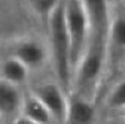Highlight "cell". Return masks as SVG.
<instances>
[{"mask_svg": "<svg viewBox=\"0 0 125 124\" xmlns=\"http://www.w3.org/2000/svg\"><path fill=\"white\" fill-rule=\"evenodd\" d=\"M106 67V40L89 39L86 50L72 75L74 94L94 102Z\"/></svg>", "mask_w": 125, "mask_h": 124, "instance_id": "obj_1", "label": "cell"}, {"mask_svg": "<svg viewBox=\"0 0 125 124\" xmlns=\"http://www.w3.org/2000/svg\"><path fill=\"white\" fill-rule=\"evenodd\" d=\"M49 35V50L54 60V69L58 84L67 88L72 84V63H70V40L64 17V0H60L57 6L46 17Z\"/></svg>", "mask_w": 125, "mask_h": 124, "instance_id": "obj_2", "label": "cell"}, {"mask_svg": "<svg viewBox=\"0 0 125 124\" xmlns=\"http://www.w3.org/2000/svg\"><path fill=\"white\" fill-rule=\"evenodd\" d=\"M64 17L70 40V63L73 75V70L82 58L89 40V24L81 0H64Z\"/></svg>", "mask_w": 125, "mask_h": 124, "instance_id": "obj_3", "label": "cell"}, {"mask_svg": "<svg viewBox=\"0 0 125 124\" xmlns=\"http://www.w3.org/2000/svg\"><path fill=\"white\" fill-rule=\"evenodd\" d=\"M33 94L46 106L51 117L54 118L55 124H66L67 120V100L64 88L55 82H45L36 87Z\"/></svg>", "mask_w": 125, "mask_h": 124, "instance_id": "obj_4", "label": "cell"}, {"mask_svg": "<svg viewBox=\"0 0 125 124\" xmlns=\"http://www.w3.org/2000/svg\"><path fill=\"white\" fill-rule=\"evenodd\" d=\"M89 24V39L106 40L110 25L109 0H81Z\"/></svg>", "mask_w": 125, "mask_h": 124, "instance_id": "obj_5", "label": "cell"}, {"mask_svg": "<svg viewBox=\"0 0 125 124\" xmlns=\"http://www.w3.org/2000/svg\"><path fill=\"white\" fill-rule=\"evenodd\" d=\"M10 55L20 60L28 70H36L45 64L48 58V50L39 39L24 37L15 42Z\"/></svg>", "mask_w": 125, "mask_h": 124, "instance_id": "obj_6", "label": "cell"}, {"mask_svg": "<svg viewBox=\"0 0 125 124\" xmlns=\"http://www.w3.org/2000/svg\"><path fill=\"white\" fill-rule=\"evenodd\" d=\"M125 58V15L110 20L106 37V64L107 61H119Z\"/></svg>", "mask_w": 125, "mask_h": 124, "instance_id": "obj_7", "label": "cell"}, {"mask_svg": "<svg viewBox=\"0 0 125 124\" xmlns=\"http://www.w3.org/2000/svg\"><path fill=\"white\" fill-rule=\"evenodd\" d=\"M95 120L94 102L72 93L67 100L66 124H92Z\"/></svg>", "mask_w": 125, "mask_h": 124, "instance_id": "obj_8", "label": "cell"}, {"mask_svg": "<svg viewBox=\"0 0 125 124\" xmlns=\"http://www.w3.org/2000/svg\"><path fill=\"white\" fill-rule=\"evenodd\" d=\"M21 103L22 94L20 93V88L17 85H12L0 79V117H13L15 120L18 117V112L21 111Z\"/></svg>", "mask_w": 125, "mask_h": 124, "instance_id": "obj_9", "label": "cell"}, {"mask_svg": "<svg viewBox=\"0 0 125 124\" xmlns=\"http://www.w3.org/2000/svg\"><path fill=\"white\" fill-rule=\"evenodd\" d=\"M20 115L30 120V121H33V123H36V124H55L49 111L46 109V106L33 94V93L22 96Z\"/></svg>", "mask_w": 125, "mask_h": 124, "instance_id": "obj_10", "label": "cell"}, {"mask_svg": "<svg viewBox=\"0 0 125 124\" xmlns=\"http://www.w3.org/2000/svg\"><path fill=\"white\" fill-rule=\"evenodd\" d=\"M28 73L30 70L12 55L5 58L3 63L0 64V79L17 87L25 84V81L28 79Z\"/></svg>", "mask_w": 125, "mask_h": 124, "instance_id": "obj_11", "label": "cell"}, {"mask_svg": "<svg viewBox=\"0 0 125 124\" xmlns=\"http://www.w3.org/2000/svg\"><path fill=\"white\" fill-rule=\"evenodd\" d=\"M107 106L121 111L125 108V78L118 81L107 96Z\"/></svg>", "mask_w": 125, "mask_h": 124, "instance_id": "obj_12", "label": "cell"}, {"mask_svg": "<svg viewBox=\"0 0 125 124\" xmlns=\"http://www.w3.org/2000/svg\"><path fill=\"white\" fill-rule=\"evenodd\" d=\"M30 2H31V6H33V9L36 12H39L40 15H45V17H48L60 0H30Z\"/></svg>", "mask_w": 125, "mask_h": 124, "instance_id": "obj_13", "label": "cell"}, {"mask_svg": "<svg viewBox=\"0 0 125 124\" xmlns=\"http://www.w3.org/2000/svg\"><path fill=\"white\" fill-rule=\"evenodd\" d=\"M12 124H36V123H33V121H30V120H27V118H24V117L18 115L17 118L13 120V123H12Z\"/></svg>", "mask_w": 125, "mask_h": 124, "instance_id": "obj_14", "label": "cell"}, {"mask_svg": "<svg viewBox=\"0 0 125 124\" xmlns=\"http://www.w3.org/2000/svg\"><path fill=\"white\" fill-rule=\"evenodd\" d=\"M119 114H121V118H122V121L125 123V108H122V109L119 111Z\"/></svg>", "mask_w": 125, "mask_h": 124, "instance_id": "obj_15", "label": "cell"}, {"mask_svg": "<svg viewBox=\"0 0 125 124\" xmlns=\"http://www.w3.org/2000/svg\"><path fill=\"white\" fill-rule=\"evenodd\" d=\"M124 2H125V0H124Z\"/></svg>", "mask_w": 125, "mask_h": 124, "instance_id": "obj_16", "label": "cell"}]
</instances>
